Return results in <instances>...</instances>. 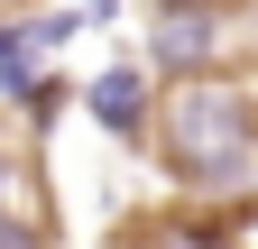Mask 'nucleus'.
Instances as JSON below:
<instances>
[{
    "label": "nucleus",
    "mask_w": 258,
    "mask_h": 249,
    "mask_svg": "<svg viewBox=\"0 0 258 249\" xmlns=\"http://www.w3.org/2000/svg\"><path fill=\"white\" fill-rule=\"evenodd\" d=\"M74 92H83V111L102 120L111 139H148V74L129 65V55H120V65H102L92 83H74Z\"/></svg>",
    "instance_id": "nucleus-2"
},
{
    "label": "nucleus",
    "mask_w": 258,
    "mask_h": 249,
    "mask_svg": "<svg viewBox=\"0 0 258 249\" xmlns=\"http://www.w3.org/2000/svg\"><path fill=\"white\" fill-rule=\"evenodd\" d=\"M10 102H19V111H28V120H37V130H55V111H64V102H74V83H64V74H55V65H46V74H28V83H19V92H10Z\"/></svg>",
    "instance_id": "nucleus-4"
},
{
    "label": "nucleus",
    "mask_w": 258,
    "mask_h": 249,
    "mask_svg": "<svg viewBox=\"0 0 258 249\" xmlns=\"http://www.w3.org/2000/svg\"><path fill=\"white\" fill-rule=\"evenodd\" d=\"M212 46H221V19L212 10H184V0H175V10L157 19V65H166V74H194Z\"/></svg>",
    "instance_id": "nucleus-3"
},
{
    "label": "nucleus",
    "mask_w": 258,
    "mask_h": 249,
    "mask_svg": "<svg viewBox=\"0 0 258 249\" xmlns=\"http://www.w3.org/2000/svg\"><path fill=\"white\" fill-rule=\"evenodd\" d=\"M249 148H258L249 92L212 83V74H175V92H166V157H175V175L184 184H240Z\"/></svg>",
    "instance_id": "nucleus-1"
},
{
    "label": "nucleus",
    "mask_w": 258,
    "mask_h": 249,
    "mask_svg": "<svg viewBox=\"0 0 258 249\" xmlns=\"http://www.w3.org/2000/svg\"><path fill=\"white\" fill-rule=\"evenodd\" d=\"M0 194H10V157H0Z\"/></svg>",
    "instance_id": "nucleus-6"
},
{
    "label": "nucleus",
    "mask_w": 258,
    "mask_h": 249,
    "mask_svg": "<svg viewBox=\"0 0 258 249\" xmlns=\"http://www.w3.org/2000/svg\"><path fill=\"white\" fill-rule=\"evenodd\" d=\"M0 249H46V240L28 231V222H10V212H0Z\"/></svg>",
    "instance_id": "nucleus-5"
}]
</instances>
